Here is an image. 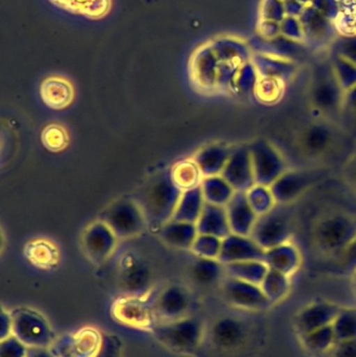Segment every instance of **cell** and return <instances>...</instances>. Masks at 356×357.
I'll return each instance as SVG.
<instances>
[{
  "instance_id": "cell-1",
  "label": "cell",
  "mask_w": 356,
  "mask_h": 357,
  "mask_svg": "<svg viewBox=\"0 0 356 357\" xmlns=\"http://www.w3.org/2000/svg\"><path fill=\"white\" fill-rule=\"evenodd\" d=\"M182 192L173 183L171 171L163 172L152 178L137 201L144 210L146 222L161 229L173 218Z\"/></svg>"
},
{
  "instance_id": "cell-2",
  "label": "cell",
  "mask_w": 356,
  "mask_h": 357,
  "mask_svg": "<svg viewBox=\"0 0 356 357\" xmlns=\"http://www.w3.org/2000/svg\"><path fill=\"white\" fill-rule=\"evenodd\" d=\"M356 236V218L345 212H334L323 216L316 225L314 241L322 253L340 254Z\"/></svg>"
},
{
  "instance_id": "cell-3",
  "label": "cell",
  "mask_w": 356,
  "mask_h": 357,
  "mask_svg": "<svg viewBox=\"0 0 356 357\" xmlns=\"http://www.w3.org/2000/svg\"><path fill=\"white\" fill-rule=\"evenodd\" d=\"M155 339L175 354H194L203 339V326L200 321L190 317L158 322L152 331Z\"/></svg>"
},
{
  "instance_id": "cell-4",
  "label": "cell",
  "mask_w": 356,
  "mask_h": 357,
  "mask_svg": "<svg viewBox=\"0 0 356 357\" xmlns=\"http://www.w3.org/2000/svg\"><path fill=\"white\" fill-rule=\"evenodd\" d=\"M12 335L27 348H50L56 342V335L43 314L29 307H20L10 312Z\"/></svg>"
},
{
  "instance_id": "cell-5",
  "label": "cell",
  "mask_w": 356,
  "mask_h": 357,
  "mask_svg": "<svg viewBox=\"0 0 356 357\" xmlns=\"http://www.w3.org/2000/svg\"><path fill=\"white\" fill-rule=\"evenodd\" d=\"M293 231L294 225L288 205L277 204L273 210L257 218L250 236L267 251L288 243Z\"/></svg>"
},
{
  "instance_id": "cell-6",
  "label": "cell",
  "mask_w": 356,
  "mask_h": 357,
  "mask_svg": "<svg viewBox=\"0 0 356 357\" xmlns=\"http://www.w3.org/2000/svg\"><path fill=\"white\" fill-rule=\"evenodd\" d=\"M111 314L119 324L138 331H150L158 324L154 300L148 295H125L115 300Z\"/></svg>"
},
{
  "instance_id": "cell-7",
  "label": "cell",
  "mask_w": 356,
  "mask_h": 357,
  "mask_svg": "<svg viewBox=\"0 0 356 357\" xmlns=\"http://www.w3.org/2000/svg\"><path fill=\"white\" fill-rule=\"evenodd\" d=\"M100 220L110 227L117 238L121 239L138 236L148 222L139 203L127 199L111 204L100 214Z\"/></svg>"
},
{
  "instance_id": "cell-8",
  "label": "cell",
  "mask_w": 356,
  "mask_h": 357,
  "mask_svg": "<svg viewBox=\"0 0 356 357\" xmlns=\"http://www.w3.org/2000/svg\"><path fill=\"white\" fill-rule=\"evenodd\" d=\"M248 146L256 184L270 187L288 171L281 154L267 140H255Z\"/></svg>"
},
{
  "instance_id": "cell-9",
  "label": "cell",
  "mask_w": 356,
  "mask_h": 357,
  "mask_svg": "<svg viewBox=\"0 0 356 357\" xmlns=\"http://www.w3.org/2000/svg\"><path fill=\"white\" fill-rule=\"evenodd\" d=\"M104 335L93 327H85L56 340L50 350L56 357H95L102 349Z\"/></svg>"
},
{
  "instance_id": "cell-10",
  "label": "cell",
  "mask_w": 356,
  "mask_h": 357,
  "mask_svg": "<svg viewBox=\"0 0 356 357\" xmlns=\"http://www.w3.org/2000/svg\"><path fill=\"white\" fill-rule=\"evenodd\" d=\"M344 90L341 88L334 69L321 73L314 79L311 88V102L321 113L336 112L344 105Z\"/></svg>"
},
{
  "instance_id": "cell-11",
  "label": "cell",
  "mask_w": 356,
  "mask_h": 357,
  "mask_svg": "<svg viewBox=\"0 0 356 357\" xmlns=\"http://www.w3.org/2000/svg\"><path fill=\"white\" fill-rule=\"evenodd\" d=\"M116 243V235L106 222L100 220L89 225L82 236L84 252L96 264L106 261L114 252Z\"/></svg>"
},
{
  "instance_id": "cell-12",
  "label": "cell",
  "mask_w": 356,
  "mask_h": 357,
  "mask_svg": "<svg viewBox=\"0 0 356 357\" xmlns=\"http://www.w3.org/2000/svg\"><path fill=\"white\" fill-rule=\"evenodd\" d=\"M221 176L233 187L234 190L240 192H247L256 184L248 146H238L232 150L231 156Z\"/></svg>"
},
{
  "instance_id": "cell-13",
  "label": "cell",
  "mask_w": 356,
  "mask_h": 357,
  "mask_svg": "<svg viewBox=\"0 0 356 357\" xmlns=\"http://www.w3.org/2000/svg\"><path fill=\"white\" fill-rule=\"evenodd\" d=\"M154 304L158 320L169 322L187 317L192 306V297L185 287L169 285L159 294Z\"/></svg>"
},
{
  "instance_id": "cell-14",
  "label": "cell",
  "mask_w": 356,
  "mask_h": 357,
  "mask_svg": "<svg viewBox=\"0 0 356 357\" xmlns=\"http://www.w3.org/2000/svg\"><path fill=\"white\" fill-rule=\"evenodd\" d=\"M119 279L127 295L146 296L150 287L148 266L133 254L127 253L119 261Z\"/></svg>"
},
{
  "instance_id": "cell-15",
  "label": "cell",
  "mask_w": 356,
  "mask_h": 357,
  "mask_svg": "<svg viewBox=\"0 0 356 357\" xmlns=\"http://www.w3.org/2000/svg\"><path fill=\"white\" fill-rule=\"evenodd\" d=\"M265 254V250H263L252 237L231 233L223 239L219 261L224 266L251 260L263 261Z\"/></svg>"
},
{
  "instance_id": "cell-16",
  "label": "cell",
  "mask_w": 356,
  "mask_h": 357,
  "mask_svg": "<svg viewBox=\"0 0 356 357\" xmlns=\"http://www.w3.org/2000/svg\"><path fill=\"white\" fill-rule=\"evenodd\" d=\"M230 229L234 234L250 236L258 216L249 204L246 192L236 191L226 206Z\"/></svg>"
},
{
  "instance_id": "cell-17",
  "label": "cell",
  "mask_w": 356,
  "mask_h": 357,
  "mask_svg": "<svg viewBox=\"0 0 356 357\" xmlns=\"http://www.w3.org/2000/svg\"><path fill=\"white\" fill-rule=\"evenodd\" d=\"M311 177L300 171H286L270 186L276 203L288 205L304 193L311 186Z\"/></svg>"
},
{
  "instance_id": "cell-18",
  "label": "cell",
  "mask_w": 356,
  "mask_h": 357,
  "mask_svg": "<svg viewBox=\"0 0 356 357\" xmlns=\"http://www.w3.org/2000/svg\"><path fill=\"white\" fill-rule=\"evenodd\" d=\"M224 293L232 304L240 307H255L269 300L259 285L230 276L224 282Z\"/></svg>"
},
{
  "instance_id": "cell-19",
  "label": "cell",
  "mask_w": 356,
  "mask_h": 357,
  "mask_svg": "<svg viewBox=\"0 0 356 357\" xmlns=\"http://www.w3.org/2000/svg\"><path fill=\"white\" fill-rule=\"evenodd\" d=\"M232 149L225 144H212L201 149L194 160L198 165L203 178L221 176L231 156Z\"/></svg>"
},
{
  "instance_id": "cell-20",
  "label": "cell",
  "mask_w": 356,
  "mask_h": 357,
  "mask_svg": "<svg viewBox=\"0 0 356 357\" xmlns=\"http://www.w3.org/2000/svg\"><path fill=\"white\" fill-rule=\"evenodd\" d=\"M196 226L199 234L212 235L222 239L232 233L226 207L213 204L205 203Z\"/></svg>"
},
{
  "instance_id": "cell-21",
  "label": "cell",
  "mask_w": 356,
  "mask_h": 357,
  "mask_svg": "<svg viewBox=\"0 0 356 357\" xmlns=\"http://www.w3.org/2000/svg\"><path fill=\"white\" fill-rule=\"evenodd\" d=\"M263 262L272 270L290 276L298 270L301 264V254L298 248L291 241L267 250Z\"/></svg>"
},
{
  "instance_id": "cell-22",
  "label": "cell",
  "mask_w": 356,
  "mask_h": 357,
  "mask_svg": "<svg viewBox=\"0 0 356 357\" xmlns=\"http://www.w3.org/2000/svg\"><path fill=\"white\" fill-rule=\"evenodd\" d=\"M199 232L196 224L171 220L160 229L161 238L171 247L190 250Z\"/></svg>"
},
{
  "instance_id": "cell-23",
  "label": "cell",
  "mask_w": 356,
  "mask_h": 357,
  "mask_svg": "<svg viewBox=\"0 0 356 357\" xmlns=\"http://www.w3.org/2000/svg\"><path fill=\"white\" fill-rule=\"evenodd\" d=\"M72 86L63 77H48L41 86V98L52 109H64L73 100Z\"/></svg>"
},
{
  "instance_id": "cell-24",
  "label": "cell",
  "mask_w": 356,
  "mask_h": 357,
  "mask_svg": "<svg viewBox=\"0 0 356 357\" xmlns=\"http://www.w3.org/2000/svg\"><path fill=\"white\" fill-rule=\"evenodd\" d=\"M205 203L206 202H205L201 185L184 190L178 202L171 220L196 224L202 213Z\"/></svg>"
},
{
  "instance_id": "cell-25",
  "label": "cell",
  "mask_w": 356,
  "mask_h": 357,
  "mask_svg": "<svg viewBox=\"0 0 356 357\" xmlns=\"http://www.w3.org/2000/svg\"><path fill=\"white\" fill-rule=\"evenodd\" d=\"M24 255L31 264L43 270L54 268L60 260L58 248L47 239H36L27 243Z\"/></svg>"
},
{
  "instance_id": "cell-26",
  "label": "cell",
  "mask_w": 356,
  "mask_h": 357,
  "mask_svg": "<svg viewBox=\"0 0 356 357\" xmlns=\"http://www.w3.org/2000/svg\"><path fill=\"white\" fill-rule=\"evenodd\" d=\"M242 337V326L231 318L215 321L210 329V340L219 349H231L240 344Z\"/></svg>"
},
{
  "instance_id": "cell-27",
  "label": "cell",
  "mask_w": 356,
  "mask_h": 357,
  "mask_svg": "<svg viewBox=\"0 0 356 357\" xmlns=\"http://www.w3.org/2000/svg\"><path fill=\"white\" fill-rule=\"evenodd\" d=\"M201 188L206 203L223 207L228 205L236 192L233 187L222 176L203 178Z\"/></svg>"
},
{
  "instance_id": "cell-28",
  "label": "cell",
  "mask_w": 356,
  "mask_h": 357,
  "mask_svg": "<svg viewBox=\"0 0 356 357\" xmlns=\"http://www.w3.org/2000/svg\"><path fill=\"white\" fill-rule=\"evenodd\" d=\"M268 271H269V266L259 260L234 262L225 266V272L228 276L259 285V287L265 279Z\"/></svg>"
},
{
  "instance_id": "cell-29",
  "label": "cell",
  "mask_w": 356,
  "mask_h": 357,
  "mask_svg": "<svg viewBox=\"0 0 356 357\" xmlns=\"http://www.w3.org/2000/svg\"><path fill=\"white\" fill-rule=\"evenodd\" d=\"M332 142V132L327 126L316 123L307 128L301 137V146L309 155L323 154Z\"/></svg>"
},
{
  "instance_id": "cell-30",
  "label": "cell",
  "mask_w": 356,
  "mask_h": 357,
  "mask_svg": "<svg viewBox=\"0 0 356 357\" xmlns=\"http://www.w3.org/2000/svg\"><path fill=\"white\" fill-rule=\"evenodd\" d=\"M173 183L182 191L201 185L203 180L202 173L194 159H186L176 163L171 169Z\"/></svg>"
},
{
  "instance_id": "cell-31",
  "label": "cell",
  "mask_w": 356,
  "mask_h": 357,
  "mask_svg": "<svg viewBox=\"0 0 356 357\" xmlns=\"http://www.w3.org/2000/svg\"><path fill=\"white\" fill-rule=\"evenodd\" d=\"M224 273H226L225 266L219 259L198 257L192 266V279L204 287L217 282Z\"/></svg>"
},
{
  "instance_id": "cell-32",
  "label": "cell",
  "mask_w": 356,
  "mask_h": 357,
  "mask_svg": "<svg viewBox=\"0 0 356 357\" xmlns=\"http://www.w3.org/2000/svg\"><path fill=\"white\" fill-rule=\"evenodd\" d=\"M246 195L249 204L257 216L267 214L277 205L270 187L255 184L252 188L247 191Z\"/></svg>"
},
{
  "instance_id": "cell-33",
  "label": "cell",
  "mask_w": 356,
  "mask_h": 357,
  "mask_svg": "<svg viewBox=\"0 0 356 357\" xmlns=\"http://www.w3.org/2000/svg\"><path fill=\"white\" fill-rule=\"evenodd\" d=\"M261 287L268 299H280L288 293V287H290L288 276L269 268L265 279L261 282Z\"/></svg>"
},
{
  "instance_id": "cell-34",
  "label": "cell",
  "mask_w": 356,
  "mask_h": 357,
  "mask_svg": "<svg viewBox=\"0 0 356 357\" xmlns=\"http://www.w3.org/2000/svg\"><path fill=\"white\" fill-rule=\"evenodd\" d=\"M222 243L223 239L212 235L198 234L196 241L192 243L190 251L201 258H209V259H219L221 254Z\"/></svg>"
},
{
  "instance_id": "cell-35",
  "label": "cell",
  "mask_w": 356,
  "mask_h": 357,
  "mask_svg": "<svg viewBox=\"0 0 356 357\" xmlns=\"http://www.w3.org/2000/svg\"><path fill=\"white\" fill-rule=\"evenodd\" d=\"M257 73L261 77L267 79H282L288 77L293 73L292 65L281 60H273V59H261L255 65Z\"/></svg>"
},
{
  "instance_id": "cell-36",
  "label": "cell",
  "mask_w": 356,
  "mask_h": 357,
  "mask_svg": "<svg viewBox=\"0 0 356 357\" xmlns=\"http://www.w3.org/2000/svg\"><path fill=\"white\" fill-rule=\"evenodd\" d=\"M257 77H258V73L255 66L246 63L238 70L232 90L236 93L242 94V96L253 93L256 89L257 83H258Z\"/></svg>"
},
{
  "instance_id": "cell-37",
  "label": "cell",
  "mask_w": 356,
  "mask_h": 357,
  "mask_svg": "<svg viewBox=\"0 0 356 357\" xmlns=\"http://www.w3.org/2000/svg\"><path fill=\"white\" fill-rule=\"evenodd\" d=\"M334 75L340 84L341 88L344 92L353 89L356 86V65L350 61L346 60L343 56H339L334 61Z\"/></svg>"
},
{
  "instance_id": "cell-38",
  "label": "cell",
  "mask_w": 356,
  "mask_h": 357,
  "mask_svg": "<svg viewBox=\"0 0 356 357\" xmlns=\"http://www.w3.org/2000/svg\"><path fill=\"white\" fill-rule=\"evenodd\" d=\"M42 142L48 150L59 152L66 148L68 144V136L64 128L52 125L44 130L42 134Z\"/></svg>"
},
{
  "instance_id": "cell-39",
  "label": "cell",
  "mask_w": 356,
  "mask_h": 357,
  "mask_svg": "<svg viewBox=\"0 0 356 357\" xmlns=\"http://www.w3.org/2000/svg\"><path fill=\"white\" fill-rule=\"evenodd\" d=\"M280 84H281L280 79L263 77V81L257 83L255 92L258 94L259 98L263 102H273V100H277L281 93Z\"/></svg>"
},
{
  "instance_id": "cell-40",
  "label": "cell",
  "mask_w": 356,
  "mask_h": 357,
  "mask_svg": "<svg viewBox=\"0 0 356 357\" xmlns=\"http://www.w3.org/2000/svg\"><path fill=\"white\" fill-rule=\"evenodd\" d=\"M27 347L15 337L0 342V357H26Z\"/></svg>"
},
{
  "instance_id": "cell-41",
  "label": "cell",
  "mask_w": 356,
  "mask_h": 357,
  "mask_svg": "<svg viewBox=\"0 0 356 357\" xmlns=\"http://www.w3.org/2000/svg\"><path fill=\"white\" fill-rule=\"evenodd\" d=\"M121 342L112 335H104L102 349L95 357H121Z\"/></svg>"
},
{
  "instance_id": "cell-42",
  "label": "cell",
  "mask_w": 356,
  "mask_h": 357,
  "mask_svg": "<svg viewBox=\"0 0 356 357\" xmlns=\"http://www.w3.org/2000/svg\"><path fill=\"white\" fill-rule=\"evenodd\" d=\"M0 324H1V326H0V341L12 337L13 322L10 312L1 310V314H0Z\"/></svg>"
},
{
  "instance_id": "cell-43",
  "label": "cell",
  "mask_w": 356,
  "mask_h": 357,
  "mask_svg": "<svg viewBox=\"0 0 356 357\" xmlns=\"http://www.w3.org/2000/svg\"><path fill=\"white\" fill-rule=\"evenodd\" d=\"M341 258H342V262L346 268L356 271V236L353 243L348 245V248L343 252Z\"/></svg>"
},
{
  "instance_id": "cell-44",
  "label": "cell",
  "mask_w": 356,
  "mask_h": 357,
  "mask_svg": "<svg viewBox=\"0 0 356 357\" xmlns=\"http://www.w3.org/2000/svg\"><path fill=\"white\" fill-rule=\"evenodd\" d=\"M26 357H56L50 348H27Z\"/></svg>"
},
{
  "instance_id": "cell-45",
  "label": "cell",
  "mask_w": 356,
  "mask_h": 357,
  "mask_svg": "<svg viewBox=\"0 0 356 357\" xmlns=\"http://www.w3.org/2000/svg\"><path fill=\"white\" fill-rule=\"evenodd\" d=\"M344 106L350 109L353 112H356V86L353 89L345 92Z\"/></svg>"
},
{
  "instance_id": "cell-46",
  "label": "cell",
  "mask_w": 356,
  "mask_h": 357,
  "mask_svg": "<svg viewBox=\"0 0 356 357\" xmlns=\"http://www.w3.org/2000/svg\"><path fill=\"white\" fill-rule=\"evenodd\" d=\"M346 175L349 183H350L351 186L353 187L356 192V157L349 163L348 167H347Z\"/></svg>"
},
{
  "instance_id": "cell-47",
  "label": "cell",
  "mask_w": 356,
  "mask_h": 357,
  "mask_svg": "<svg viewBox=\"0 0 356 357\" xmlns=\"http://www.w3.org/2000/svg\"><path fill=\"white\" fill-rule=\"evenodd\" d=\"M284 1H288V0H284ZM296 1L301 2V3L304 4V2L307 1V0H296Z\"/></svg>"
},
{
  "instance_id": "cell-48",
  "label": "cell",
  "mask_w": 356,
  "mask_h": 357,
  "mask_svg": "<svg viewBox=\"0 0 356 357\" xmlns=\"http://www.w3.org/2000/svg\"><path fill=\"white\" fill-rule=\"evenodd\" d=\"M353 282H355V287L356 289V271H355V278H353Z\"/></svg>"
}]
</instances>
